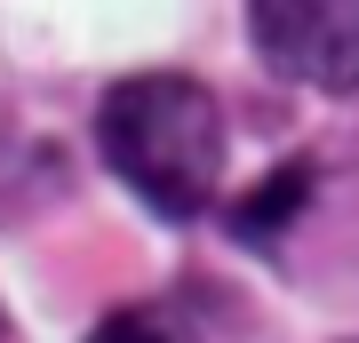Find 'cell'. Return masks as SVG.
Here are the masks:
<instances>
[{
  "instance_id": "cell-1",
  "label": "cell",
  "mask_w": 359,
  "mask_h": 343,
  "mask_svg": "<svg viewBox=\"0 0 359 343\" xmlns=\"http://www.w3.org/2000/svg\"><path fill=\"white\" fill-rule=\"evenodd\" d=\"M96 152L152 216L192 224L224 184V112L184 72H136L96 104Z\"/></svg>"
},
{
  "instance_id": "cell-2",
  "label": "cell",
  "mask_w": 359,
  "mask_h": 343,
  "mask_svg": "<svg viewBox=\"0 0 359 343\" xmlns=\"http://www.w3.org/2000/svg\"><path fill=\"white\" fill-rule=\"evenodd\" d=\"M248 32L280 80L327 96L359 88V0H248Z\"/></svg>"
},
{
  "instance_id": "cell-3",
  "label": "cell",
  "mask_w": 359,
  "mask_h": 343,
  "mask_svg": "<svg viewBox=\"0 0 359 343\" xmlns=\"http://www.w3.org/2000/svg\"><path fill=\"white\" fill-rule=\"evenodd\" d=\"M304 200H311V168L287 160V168H271V176L248 191L240 208H231V231H240V240H256V248H271V240L295 224V208H304Z\"/></svg>"
},
{
  "instance_id": "cell-4",
  "label": "cell",
  "mask_w": 359,
  "mask_h": 343,
  "mask_svg": "<svg viewBox=\"0 0 359 343\" xmlns=\"http://www.w3.org/2000/svg\"><path fill=\"white\" fill-rule=\"evenodd\" d=\"M88 343H192V328H184L176 311H152V304H128V311H112Z\"/></svg>"
}]
</instances>
